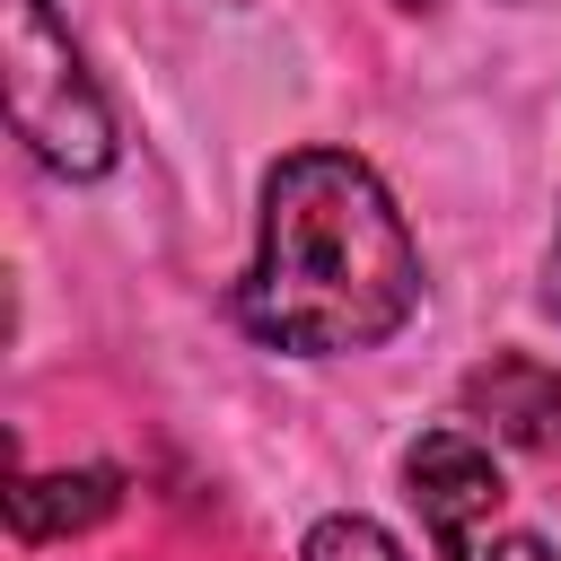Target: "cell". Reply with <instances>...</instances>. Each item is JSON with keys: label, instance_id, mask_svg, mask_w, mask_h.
<instances>
[{"label": "cell", "instance_id": "8", "mask_svg": "<svg viewBox=\"0 0 561 561\" xmlns=\"http://www.w3.org/2000/svg\"><path fill=\"white\" fill-rule=\"evenodd\" d=\"M552 280H561V245H552Z\"/></svg>", "mask_w": 561, "mask_h": 561}, {"label": "cell", "instance_id": "5", "mask_svg": "<svg viewBox=\"0 0 561 561\" xmlns=\"http://www.w3.org/2000/svg\"><path fill=\"white\" fill-rule=\"evenodd\" d=\"M114 500H123V473H105V465H79V473H26V482L9 491V526H18V543H53V535L96 526Z\"/></svg>", "mask_w": 561, "mask_h": 561}, {"label": "cell", "instance_id": "6", "mask_svg": "<svg viewBox=\"0 0 561 561\" xmlns=\"http://www.w3.org/2000/svg\"><path fill=\"white\" fill-rule=\"evenodd\" d=\"M307 561H403L368 517H324L316 535H307Z\"/></svg>", "mask_w": 561, "mask_h": 561}, {"label": "cell", "instance_id": "2", "mask_svg": "<svg viewBox=\"0 0 561 561\" xmlns=\"http://www.w3.org/2000/svg\"><path fill=\"white\" fill-rule=\"evenodd\" d=\"M9 123L61 175H105L114 167V114H105L96 79L79 70L53 0H9Z\"/></svg>", "mask_w": 561, "mask_h": 561}, {"label": "cell", "instance_id": "1", "mask_svg": "<svg viewBox=\"0 0 561 561\" xmlns=\"http://www.w3.org/2000/svg\"><path fill=\"white\" fill-rule=\"evenodd\" d=\"M421 298V254L386 184L342 149H298L263 184V245L237 316L280 351H368Z\"/></svg>", "mask_w": 561, "mask_h": 561}, {"label": "cell", "instance_id": "3", "mask_svg": "<svg viewBox=\"0 0 561 561\" xmlns=\"http://www.w3.org/2000/svg\"><path fill=\"white\" fill-rule=\"evenodd\" d=\"M403 482H412V508L438 543V561H482V526L500 517V465L473 430H430L412 456H403Z\"/></svg>", "mask_w": 561, "mask_h": 561}, {"label": "cell", "instance_id": "7", "mask_svg": "<svg viewBox=\"0 0 561 561\" xmlns=\"http://www.w3.org/2000/svg\"><path fill=\"white\" fill-rule=\"evenodd\" d=\"M500 561H552V552H543V543H508Z\"/></svg>", "mask_w": 561, "mask_h": 561}, {"label": "cell", "instance_id": "4", "mask_svg": "<svg viewBox=\"0 0 561 561\" xmlns=\"http://www.w3.org/2000/svg\"><path fill=\"white\" fill-rule=\"evenodd\" d=\"M465 412L491 421V438H508L526 456H552L561 447V368H543L526 351H491L465 377Z\"/></svg>", "mask_w": 561, "mask_h": 561}]
</instances>
